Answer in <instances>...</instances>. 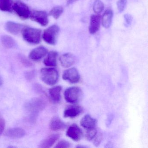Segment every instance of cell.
Returning <instances> with one entry per match:
<instances>
[{
	"instance_id": "1",
	"label": "cell",
	"mask_w": 148,
	"mask_h": 148,
	"mask_svg": "<svg viewBox=\"0 0 148 148\" xmlns=\"http://www.w3.org/2000/svg\"><path fill=\"white\" fill-rule=\"evenodd\" d=\"M46 106L45 101L40 98H34L25 105L26 110L30 113V119L32 121L36 120L40 112L45 109Z\"/></svg>"
},
{
	"instance_id": "2",
	"label": "cell",
	"mask_w": 148,
	"mask_h": 148,
	"mask_svg": "<svg viewBox=\"0 0 148 148\" xmlns=\"http://www.w3.org/2000/svg\"><path fill=\"white\" fill-rule=\"evenodd\" d=\"M22 36L25 40L32 44H38L41 41V31L32 27H24L22 31Z\"/></svg>"
},
{
	"instance_id": "3",
	"label": "cell",
	"mask_w": 148,
	"mask_h": 148,
	"mask_svg": "<svg viewBox=\"0 0 148 148\" xmlns=\"http://www.w3.org/2000/svg\"><path fill=\"white\" fill-rule=\"evenodd\" d=\"M40 78L47 84H55L59 78L58 72L54 68H44L40 72Z\"/></svg>"
},
{
	"instance_id": "4",
	"label": "cell",
	"mask_w": 148,
	"mask_h": 148,
	"mask_svg": "<svg viewBox=\"0 0 148 148\" xmlns=\"http://www.w3.org/2000/svg\"><path fill=\"white\" fill-rule=\"evenodd\" d=\"M59 31L60 28L58 25H53L44 31L42 34L43 40L49 45H55Z\"/></svg>"
},
{
	"instance_id": "5",
	"label": "cell",
	"mask_w": 148,
	"mask_h": 148,
	"mask_svg": "<svg viewBox=\"0 0 148 148\" xmlns=\"http://www.w3.org/2000/svg\"><path fill=\"white\" fill-rule=\"evenodd\" d=\"M82 91L80 88L72 86L67 88L65 91L64 96L65 100L68 103H75L78 102L82 96Z\"/></svg>"
},
{
	"instance_id": "6",
	"label": "cell",
	"mask_w": 148,
	"mask_h": 148,
	"mask_svg": "<svg viewBox=\"0 0 148 148\" xmlns=\"http://www.w3.org/2000/svg\"><path fill=\"white\" fill-rule=\"evenodd\" d=\"M12 9L21 19L26 20L30 17L31 11L28 6L20 1L15 2L12 6Z\"/></svg>"
},
{
	"instance_id": "7",
	"label": "cell",
	"mask_w": 148,
	"mask_h": 148,
	"mask_svg": "<svg viewBox=\"0 0 148 148\" xmlns=\"http://www.w3.org/2000/svg\"><path fill=\"white\" fill-rule=\"evenodd\" d=\"M29 17L32 21L38 23L42 26L47 25L49 22L48 15L44 11H32L31 12Z\"/></svg>"
},
{
	"instance_id": "8",
	"label": "cell",
	"mask_w": 148,
	"mask_h": 148,
	"mask_svg": "<svg viewBox=\"0 0 148 148\" xmlns=\"http://www.w3.org/2000/svg\"><path fill=\"white\" fill-rule=\"evenodd\" d=\"M63 79L71 84L79 82L80 76L78 71L76 68H69L64 71L62 76Z\"/></svg>"
},
{
	"instance_id": "9",
	"label": "cell",
	"mask_w": 148,
	"mask_h": 148,
	"mask_svg": "<svg viewBox=\"0 0 148 148\" xmlns=\"http://www.w3.org/2000/svg\"><path fill=\"white\" fill-rule=\"evenodd\" d=\"M67 136L75 141H78L82 138L83 132L82 130L76 124L71 125L66 132Z\"/></svg>"
},
{
	"instance_id": "10",
	"label": "cell",
	"mask_w": 148,
	"mask_h": 148,
	"mask_svg": "<svg viewBox=\"0 0 148 148\" xmlns=\"http://www.w3.org/2000/svg\"><path fill=\"white\" fill-rule=\"evenodd\" d=\"M82 112L83 109L79 106L77 105L69 106L64 111V117L65 118H73L80 115Z\"/></svg>"
},
{
	"instance_id": "11",
	"label": "cell",
	"mask_w": 148,
	"mask_h": 148,
	"mask_svg": "<svg viewBox=\"0 0 148 148\" xmlns=\"http://www.w3.org/2000/svg\"><path fill=\"white\" fill-rule=\"evenodd\" d=\"M48 52L47 49L43 46H40L33 49L29 54V57L33 60H38L45 57Z\"/></svg>"
},
{
	"instance_id": "12",
	"label": "cell",
	"mask_w": 148,
	"mask_h": 148,
	"mask_svg": "<svg viewBox=\"0 0 148 148\" xmlns=\"http://www.w3.org/2000/svg\"><path fill=\"white\" fill-rule=\"evenodd\" d=\"M101 16L99 14H92L90 17V22L89 27V32L91 34H94L100 28Z\"/></svg>"
},
{
	"instance_id": "13",
	"label": "cell",
	"mask_w": 148,
	"mask_h": 148,
	"mask_svg": "<svg viewBox=\"0 0 148 148\" xmlns=\"http://www.w3.org/2000/svg\"><path fill=\"white\" fill-rule=\"evenodd\" d=\"M59 60L60 64L63 67L68 68L75 63V57L72 53H67L61 55Z\"/></svg>"
},
{
	"instance_id": "14",
	"label": "cell",
	"mask_w": 148,
	"mask_h": 148,
	"mask_svg": "<svg viewBox=\"0 0 148 148\" xmlns=\"http://www.w3.org/2000/svg\"><path fill=\"white\" fill-rule=\"evenodd\" d=\"M5 28L8 32L14 35L19 34L24 28L23 25L13 21H8L5 25Z\"/></svg>"
},
{
	"instance_id": "15",
	"label": "cell",
	"mask_w": 148,
	"mask_h": 148,
	"mask_svg": "<svg viewBox=\"0 0 148 148\" xmlns=\"http://www.w3.org/2000/svg\"><path fill=\"white\" fill-rule=\"evenodd\" d=\"M26 132L25 130L20 128H13L8 129L6 131L5 135L13 138H21L25 136Z\"/></svg>"
},
{
	"instance_id": "16",
	"label": "cell",
	"mask_w": 148,
	"mask_h": 148,
	"mask_svg": "<svg viewBox=\"0 0 148 148\" xmlns=\"http://www.w3.org/2000/svg\"><path fill=\"white\" fill-rule=\"evenodd\" d=\"M59 137L60 135L59 134H52L50 135L41 142L39 147L41 148H50L53 145Z\"/></svg>"
},
{
	"instance_id": "17",
	"label": "cell",
	"mask_w": 148,
	"mask_h": 148,
	"mask_svg": "<svg viewBox=\"0 0 148 148\" xmlns=\"http://www.w3.org/2000/svg\"><path fill=\"white\" fill-rule=\"evenodd\" d=\"M96 123V119L92 117L89 115H86L84 116L80 121V125L81 126L86 130L95 127Z\"/></svg>"
},
{
	"instance_id": "18",
	"label": "cell",
	"mask_w": 148,
	"mask_h": 148,
	"mask_svg": "<svg viewBox=\"0 0 148 148\" xmlns=\"http://www.w3.org/2000/svg\"><path fill=\"white\" fill-rule=\"evenodd\" d=\"M61 90L62 87L60 86L52 87L49 90V95L53 102L58 103L60 101Z\"/></svg>"
},
{
	"instance_id": "19",
	"label": "cell",
	"mask_w": 148,
	"mask_h": 148,
	"mask_svg": "<svg viewBox=\"0 0 148 148\" xmlns=\"http://www.w3.org/2000/svg\"><path fill=\"white\" fill-rule=\"evenodd\" d=\"M66 127V125L58 117H54L51 120L50 123V128L52 130L59 131L63 130Z\"/></svg>"
},
{
	"instance_id": "20",
	"label": "cell",
	"mask_w": 148,
	"mask_h": 148,
	"mask_svg": "<svg viewBox=\"0 0 148 148\" xmlns=\"http://www.w3.org/2000/svg\"><path fill=\"white\" fill-rule=\"evenodd\" d=\"M58 52L54 51L50 52L44 60V63L47 66H55L57 65Z\"/></svg>"
},
{
	"instance_id": "21",
	"label": "cell",
	"mask_w": 148,
	"mask_h": 148,
	"mask_svg": "<svg viewBox=\"0 0 148 148\" xmlns=\"http://www.w3.org/2000/svg\"><path fill=\"white\" fill-rule=\"evenodd\" d=\"M113 13L112 10L110 9L106 10L104 13L102 18V25L105 28L110 27L112 21Z\"/></svg>"
},
{
	"instance_id": "22",
	"label": "cell",
	"mask_w": 148,
	"mask_h": 148,
	"mask_svg": "<svg viewBox=\"0 0 148 148\" xmlns=\"http://www.w3.org/2000/svg\"><path fill=\"white\" fill-rule=\"evenodd\" d=\"M1 42L3 46L7 48H12L16 45L15 40L12 38L8 35L1 36Z\"/></svg>"
},
{
	"instance_id": "23",
	"label": "cell",
	"mask_w": 148,
	"mask_h": 148,
	"mask_svg": "<svg viewBox=\"0 0 148 148\" xmlns=\"http://www.w3.org/2000/svg\"><path fill=\"white\" fill-rule=\"evenodd\" d=\"M12 0H0V10L3 12H10L12 8Z\"/></svg>"
},
{
	"instance_id": "24",
	"label": "cell",
	"mask_w": 148,
	"mask_h": 148,
	"mask_svg": "<svg viewBox=\"0 0 148 148\" xmlns=\"http://www.w3.org/2000/svg\"><path fill=\"white\" fill-rule=\"evenodd\" d=\"M63 11L64 9L62 7L58 6L53 8L50 11L49 14L50 16H52L55 19H58L63 13Z\"/></svg>"
},
{
	"instance_id": "25",
	"label": "cell",
	"mask_w": 148,
	"mask_h": 148,
	"mask_svg": "<svg viewBox=\"0 0 148 148\" xmlns=\"http://www.w3.org/2000/svg\"><path fill=\"white\" fill-rule=\"evenodd\" d=\"M104 8V5L100 0H96L93 5V10L97 14H99L103 12Z\"/></svg>"
},
{
	"instance_id": "26",
	"label": "cell",
	"mask_w": 148,
	"mask_h": 148,
	"mask_svg": "<svg viewBox=\"0 0 148 148\" xmlns=\"http://www.w3.org/2000/svg\"><path fill=\"white\" fill-rule=\"evenodd\" d=\"M97 134V131L95 127L86 130L85 134V137L88 141L92 140Z\"/></svg>"
},
{
	"instance_id": "27",
	"label": "cell",
	"mask_w": 148,
	"mask_h": 148,
	"mask_svg": "<svg viewBox=\"0 0 148 148\" xmlns=\"http://www.w3.org/2000/svg\"><path fill=\"white\" fill-rule=\"evenodd\" d=\"M127 0H119L117 2V6L119 12H122L125 9Z\"/></svg>"
},
{
	"instance_id": "28",
	"label": "cell",
	"mask_w": 148,
	"mask_h": 148,
	"mask_svg": "<svg viewBox=\"0 0 148 148\" xmlns=\"http://www.w3.org/2000/svg\"><path fill=\"white\" fill-rule=\"evenodd\" d=\"M71 147V144L69 142L65 140H61L55 146V148H69Z\"/></svg>"
},
{
	"instance_id": "29",
	"label": "cell",
	"mask_w": 148,
	"mask_h": 148,
	"mask_svg": "<svg viewBox=\"0 0 148 148\" xmlns=\"http://www.w3.org/2000/svg\"><path fill=\"white\" fill-rule=\"evenodd\" d=\"M5 119L3 118L1 114H0V135L3 133L5 129Z\"/></svg>"
},
{
	"instance_id": "30",
	"label": "cell",
	"mask_w": 148,
	"mask_h": 148,
	"mask_svg": "<svg viewBox=\"0 0 148 148\" xmlns=\"http://www.w3.org/2000/svg\"><path fill=\"white\" fill-rule=\"evenodd\" d=\"M125 21V25L128 27L130 25L132 21V18L130 15L129 14H126L124 15Z\"/></svg>"
},
{
	"instance_id": "31",
	"label": "cell",
	"mask_w": 148,
	"mask_h": 148,
	"mask_svg": "<svg viewBox=\"0 0 148 148\" xmlns=\"http://www.w3.org/2000/svg\"><path fill=\"white\" fill-rule=\"evenodd\" d=\"M20 59L21 62L23 63V64L27 66H32V64L30 63V61H28L23 56H20Z\"/></svg>"
},
{
	"instance_id": "32",
	"label": "cell",
	"mask_w": 148,
	"mask_h": 148,
	"mask_svg": "<svg viewBox=\"0 0 148 148\" xmlns=\"http://www.w3.org/2000/svg\"><path fill=\"white\" fill-rule=\"evenodd\" d=\"M102 135H99H99H97V134L96 136L94 138H95L94 143H95V145H99L100 143L101 140H102Z\"/></svg>"
},
{
	"instance_id": "33",
	"label": "cell",
	"mask_w": 148,
	"mask_h": 148,
	"mask_svg": "<svg viewBox=\"0 0 148 148\" xmlns=\"http://www.w3.org/2000/svg\"><path fill=\"white\" fill-rule=\"evenodd\" d=\"M78 0H66L67 5H70V4L73 3L75 1H77Z\"/></svg>"
},
{
	"instance_id": "34",
	"label": "cell",
	"mask_w": 148,
	"mask_h": 148,
	"mask_svg": "<svg viewBox=\"0 0 148 148\" xmlns=\"http://www.w3.org/2000/svg\"><path fill=\"white\" fill-rule=\"evenodd\" d=\"M2 84H3V80L1 76H0V86Z\"/></svg>"
}]
</instances>
